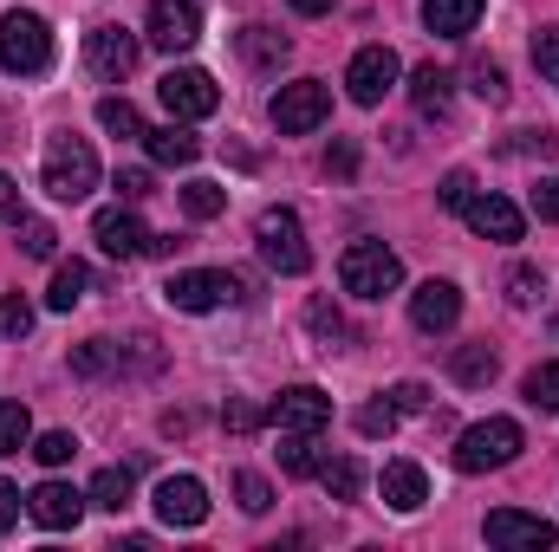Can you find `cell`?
<instances>
[{
    "label": "cell",
    "instance_id": "6da1fadb",
    "mask_svg": "<svg viewBox=\"0 0 559 552\" xmlns=\"http://www.w3.org/2000/svg\"><path fill=\"white\" fill-rule=\"evenodd\" d=\"M39 189L52 202H85L98 189V156L85 137H52L46 143V169H39Z\"/></svg>",
    "mask_w": 559,
    "mask_h": 552
},
{
    "label": "cell",
    "instance_id": "7a4b0ae2",
    "mask_svg": "<svg viewBox=\"0 0 559 552\" xmlns=\"http://www.w3.org/2000/svg\"><path fill=\"white\" fill-rule=\"evenodd\" d=\"M521 422L514 416H488V422H475V429H462L455 435V468L462 475H488V468H508L514 455H521Z\"/></svg>",
    "mask_w": 559,
    "mask_h": 552
},
{
    "label": "cell",
    "instance_id": "3957f363",
    "mask_svg": "<svg viewBox=\"0 0 559 552\" xmlns=\"http://www.w3.org/2000/svg\"><path fill=\"white\" fill-rule=\"evenodd\" d=\"M338 286H345L352 299H384V292L404 286V261H397L384 241H352L345 261H338Z\"/></svg>",
    "mask_w": 559,
    "mask_h": 552
},
{
    "label": "cell",
    "instance_id": "277c9868",
    "mask_svg": "<svg viewBox=\"0 0 559 552\" xmlns=\"http://www.w3.org/2000/svg\"><path fill=\"white\" fill-rule=\"evenodd\" d=\"M0 65L13 79H39L52 65V26L39 13H7L0 20Z\"/></svg>",
    "mask_w": 559,
    "mask_h": 552
},
{
    "label": "cell",
    "instance_id": "5b68a950",
    "mask_svg": "<svg viewBox=\"0 0 559 552\" xmlns=\"http://www.w3.org/2000/svg\"><path fill=\"white\" fill-rule=\"evenodd\" d=\"M254 241H261V261H267L274 274H286V279L312 267V248H306V228H299V215H293V208H261Z\"/></svg>",
    "mask_w": 559,
    "mask_h": 552
},
{
    "label": "cell",
    "instance_id": "8992f818",
    "mask_svg": "<svg viewBox=\"0 0 559 552\" xmlns=\"http://www.w3.org/2000/svg\"><path fill=\"white\" fill-rule=\"evenodd\" d=\"M267 118H274L280 137H306V131H319V124L332 118V92H325L319 79H293V85H280L274 92Z\"/></svg>",
    "mask_w": 559,
    "mask_h": 552
},
{
    "label": "cell",
    "instance_id": "52a82bcc",
    "mask_svg": "<svg viewBox=\"0 0 559 552\" xmlns=\"http://www.w3.org/2000/svg\"><path fill=\"white\" fill-rule=\"evenodd\" d=\"M248 286L235 274H222V267H189V274H176L163 286V299L176 305V312H215V305H228V299H241Z\"/></svg>",
    "mask_w": 559,
    "mask_h": 552
},
{
    "label": "cell",
    "instance_id": "ba28073f",
    "mask_svg": "<svg viewBox=\"0 0 559 552\" xmlns=\"http://www.w3.org/2000/svg\"><path fill=\"white\" fill-rule=\"evenodd\" d=\"M156 98H163V105H169V118H182V124H195V118H215V111H222V92H215V79H209V72H195V65H176V72H163Z\"/></svg>",
    "mask_w": 559,
    "mask_h": 552
},
{
    "label": "cell",
    "instance_id": "9c48e42d",
    "mask_svg": "<svg viewBox=\"0 0 559 552\" xmlns=\"http://www.w3.org/2000/svg\"><path fill=\"white\" fill-rule=\"evenodd\" d=\"M404 79V65H397V52L391 46H365L352 65H345V92H352V105H384V92Z\"/></svg>",
    "mask_w": 559,
    "mask_h": 552
},
{
    "label": "cell",
    "instance_id": "30bf717a",
    "mask_svg": "<svg viewBox=\"0 0 559 552\" xmlns=\"http://www.w3.org/2000/svg\"><path fill=\"white\" fill-rule=\"evenodd\" d=\"M156 52H189L202 39V7L195 0H150V33Z\"/></svg>",
    "mask_w": 559,
    "mask_h": 552
},
{
    "label": "cell",
    "instance_id": "8fae6325",
    "mask_svg": "<svg viewBox=\"0 0 559 552\" xmlns=\"http://www.w3.org/2000/svg\"><path fill=\"white\" fill-rule=\"evenodd\" d=\"M488 547H508V552H547L559 540L554 520H540V514H521V507H495L488 514Z\"/></svg>",
    "mask_w": 559,
    "mask_h": 552
},
{
    "label": "cell",
    "instance_id": "7c38bea8",
    "mask_svg": "<svg viewBox=\"0 0 559 552\" xmlns=\"http://www.w3.org/2000/svg\"><path fill=\"white\" fill-rule=\"evenodd\" d=\"M267 422H274L280 435H286V429L319 435V429L332 422V397H325V391H312V384H293V391H280L274 404H267Z\"/></svg>",
    "mask_w": 559,
    "mask_h": 552
},
{
    "label": "cell",
    "instance_id": "4fadbf2b",
    "mask_svg": "<svg viewBox=\"0 0 559 552\" xmlns=\"http://www.w3.org/2000/svg\"><path fill=\"white\" fill-rule=\"evenodd\" d=\"M85 65L118 85V79L138 72V39H131L124 26H92V33H85Z\"/></svg>",
    "mask_w": 559,
    "mask_h": 552
},
{
    "label": "cell",
    "instance_id": "5bb4252c",
    "mask_svg": "<svg viewBox=\"0 0 559 552\" xmlns=\"http://www.w3.org/2000/svg\"><path fill=\"white\" fill-rule=\"evenodd\" d=\"M92 235H98V248H105L111 261H143V254H150V228L138 221V208H131V202L105 208V215L92 221Z\"/></svg>",
    "mask_w": 559,
    "mask_h": 552
},
{
    "label": "cell",
    "instance_id": "9a60e30c",
    "mask_svg": "<svg viewBox=\"0 0 559 552\" xmlns=\"http://www.w3.org/2000/svg\"><path fill=\"white\" fill-rule=\"evenodd\" d=\"M156 520H163V527H202V520H209V488H202L195 475H169V481L156 488Z\"/></svg>",
    "mask_w": 559,
    "mask_h": 552
},
{
    "label": "cell",
    "instance_id": "2e32d148",
    "mask_svg": "<svg viewBox=\"0 0 559 552\" xmlns=\"http://www.w3.org/2000/svg\"><path fill=\"white\" fill-rule=\"evenodd\" d=\"M462 215H468V228H475L481 241H521V235H527V215H521L508 195H495V189H488V195H468Z\"/></svg>",
    "mask_w": 559,
    "mask_h": 552
},
{
    "label": "cell",
    "instance_id": "e0dca14e",
    "mask_svg": "<svg viewBox=\"0 0 559 552\" xmlns=\"http://www.w3.org/2000/svg\"><path fill=\"white\" fill-rule=\"evenodd\" d=\"M26 514H33L46 533H66V527H79L85 494H79V488H66V481H39V488L26 494Z\"/></svg>",
    "mask_w": 559,
    "mask_h": 552
},
{
    "label": "cell",
    "instance_id": "ac0fdd59",
    "mask_svg": "<svg viewBox=\"0 0 559 552\" xmlns=\"http://www.w3.org/2000/svg\"><path fill=\"white\" fill-rule=\"evenodd\" d=\"M455 319H462V292L449 279H423L417 292H411V325L417 332H449Z\"/></svg>",
    "mask_w": 559,
    "mask_h": 552
},
{
    "label": "cell",
    "instance_id": "d6986e66",
    "mask_svg": "<svg viewBox=\"0 0 559 552\" xmlns=\"http://www.w3.org/2000/svg\"><path fill=\"white\" fill-rule=\"evenodd\" d=\"M143 149H150V163H169V169H189L195 156H202V143L195 131L176 118V124H156V131H143Z\"/></svg>",
    "mask_w": 559,
    "mask_h": 552
},
{
    "label": "cell",
    "instance_id": "ffe728a7",
    "mask_svg": "<svg viewBox=\"0 0 559 552\" xmlns=\"http://www.w3.org/2000/svg\"><path fill=\"white\" fill-rule=\"evenodd\" d=\"M378 488H384V507H397V514H417L423 501H429V481H423L417 461H391Z\"/></svg>",
    "mask_w": 559,
    "mask_h": 552
},
{
    "label": "cell",
    "instance_id": "44dd1931",
    "mask_svg": "<svg viewBox=\"0 0 559 552\" xmlns=\"http://www.w3.org/2000/svg\"><path fill=\"white\" fill-rule=\"evenodd\" d=\"M475 20H481V0H423V26L436 39H462L475 33Z\"/></svg>",
    "mask_w": 559,
    "mask_h": 552
},
{
    "label": "cell",
    "instance_id": "7402d4cb",
    "mask_svg": "<svg viewBox=\"0 0 559 552\" xmlns=\"http://www.w3.org/2000/svg\"><path fill=\"white\" fill-rule=\"evenodd\" d=\"M449 85H455V79H449L442 65H417V72H411V98H417L423 118H442V111H449V98H455Z\"/></svg>",
    "mask_w": 559,
    "mask_h": 552
},
{
    "label": "cell",
    "instance_id": "603a6c76",
    "mask_svg": "<svg viewBox=\"0 0 559 552\" xmlns=\"http://www.w3.org/2000/svg\"><path fill=\"white\" fill-rule=\"evenodd\" d=\"M286 52H293V46H286V33H274V26H248V33H241V59L261 65V72L286 65Z\"/></svg>",
    "mask_w": 559,
    "mask_h": 552
},
{
    "label": "cell",
    "instance_id": "cb8c5ba5",
    "mask_svg": "<svg viewBox=\"0 0 559 552\" xmlns=\"http://www.w3.org/2000/svg\"><path fill=\"white\" fill-rule=\"evenodd\" d=\"M449 371H455V384H468V391H481V384H495V371H501V358H495L488 345H462V351L449 358Z\"/></svg>",
    "mask_w": 559,
    "mask_h": 552
},
{
    "label": "cell",
    "instance_id": "d4e9b609",
    "mask_svg": "<svg viewBox=\"0 0 559 552\" xmlns=\"http://www.w3.org/2000/svg\"><path fill=\"white\" fill-rule=\"evenodd\" d=\"M138 494V468H98V481H92V507H105V514H118L124 501Z\"/></svg>",
    "mask_w": 559,
    "mask_h": 552
},
{
    "label": "cell",
    "instance_id": "484cf974",
    "mask_svg": "<svg viewBox=\"0 0 559 552\" xmlns=\"http://www.w3.org/2000/svg\"><path fill=\"white\" fill-rule=\"evenodd\" d=\"M85 292H92V267H85V261H66V267L52 274V292H46V305H52V312H72Z\"/></svg>",
    "mask_w": 559,
    "mask_h": 552
},
{
    "label": "cell",
    "instance_id": "4316f807",
    "mask_svg": "<svg viewBox=\"0 0 559 552\" xmlns=\"http://www.w3.org/2000/svg\"><path fill=\"white\" fill-rule=\"evenodd\" d=\"M306 325H312V338H319V345H325V351H332V345H345V338H352V325H345V312H338V305H332V299H325V292H319V299H312V305H306Z\"/></svg>",
    "mask_w": 559,
    "mask_h": 552
},
{
    "label": "cell",
    "instance_id": "83f0119b",
    "mask_svg": "<svg viewBox=\"0 0 559 552\" xmlns=\"http://www.w3.org/2000/svg\"><path fill=\"white\" fill-rule=\"evenodd\" d=\"M118 358H124V351H118L111 338H85V345H72V371H79V377H111Z\"/></svg>",
    "mask_w": 559,
    "mask_h": 552
},
{
    "label": "cell",
    "instance_id": "f1b7e54d",
    "mask_svg": "<svg viewBox=\"0 0 559 552\" xmlns=\"http://www.w3.org/2000/svg\"><path fill=\"white\" fill-rule=\"evenodd\" d=\"M319 481H325V494H332V501H358L365 468H358L352 455H332V461H319Z\"/></svg>",
    "mask_w": 559,
    "mask_h": 552
},
{
    "label": "cell",
    "instance_id": "f546056e",
    "mask_svg": "<svg viewBox=\"0 0 559 552\" xmlns=\"http://www.w3.org/2000/svg\"><path fill=\"white\" fill-rule=\"evenodd\" d=\"M182 208H189L195 221H215V215L228 208V189H222V182H209V176H195V182L182 189Z\"/></svg>",
    "mask_w": 559,
    "mask_h": 552
},
{
    "label": "cell",
    "instance_id": "4dcf8cb0",
    "mask_svg": "<svg viewBox=\"0 0 559 552\" xmlns=\"http://www.w3.org/2000/svg\"><path fill=\"white\" fill-rule=\"evenodd\" d=\"M521 391H527V404H534V410L554 416V410H559V358H554V364H534Z\"/></svg>",
    "mask_w": 559,
    "mask_h": 552
},
{
    "label": "cell",
    "instance_id": "1f68e13d",
    "mask_svg": "<svg viewBox=\"0 0 559 552\" xmlns=\"http://www.w3.org/2000/svg\"><path fill=\"white\" fill-rule=\"evenodd\" d=\"M33 442V416L26 404H0V455H20Z\"/></svg>",
    "mask_w": 559,
    "mask_h": 552
},
{
    "label": "cell",
    "instance_id": "d6a6232c",
    "mask_svg": "<svg viewBox=\"0 0 559 552\" xmlns=\"http://www.w3.org/2000/svg\"><path fill=\"white\" fill-rule=\"evenodd\" d=\"M280 468H286V475H319V448H312V435L286 429V442H280Z\"/></svg>",
    "mask_w": 559,
    "mask_h": 552
},
{
    "label": "cell",
    "instance_id": "836d02e7",
    "mask_svg": "<svg viewBox=\"0 0 559 552\" xmlns=\"http://www.w3.org/2000/svg\"><path fill=\"white\" fill-rule=\"evenodd\" d=\"M98 124H105L111 137H143V118H138L131 98H105V105H98Z\"/></svg>",
    "mask_w": 559,
    "mask_h": 552
},
{
    "label": "cell",
    "instance_id": "e575fe53",
    "mask_svg": "<svg viewBox=\"0 0 559 552\" xmlns=\"http://www.w3.org/2000/svg\"><path fill=\"white\" fill-rule=\"evenodd\" d=\"M468 79H475V98H488V105H508V72H501L495 59H475V65H468Z\"/></svg>",
    "mask_w": 559,
    "mask_h": 552
},
{
    "label": "cell",
    "instance_id": "d590c367",
    "mask_svg": "<svg viewBox=\"0 0 559 552\" xmlns=\"http://www.w3.org/2000/svg\"><path fill=\"white\" fill-rule=\"evenodd\" d=\"M33 455H39L46 468H66V461L79 455V435H72V429H46V435L33 442Z\"/></svg>",
    "mask_w": 559,
    "mask_h": 552
},
{
    "label": "cell",
    "instance_id": "8d00e7d4",
    "mask_svg": "<svg viewBox=\"0 0 559 552\" xmlns=\"http://www.w3.org/2000/svg\"><path fill=\"white\" fill-rule=\"evenodd\" d=\"M235 501H241V514H267L274 507V488L261 475H235Z\"/></svg>",
    "mask_w": 559,
    "mask_h": 552
},
{
    "label": "cell",
    "instance_id": "74e56055",
    "mask_svg": "<svg viewBox=\"0 0 559 552\" xmlns=\"http://www.w3.org/2000/svg\"><path fill=\"white\" fill-rule=\"evenodd\" d=\"M26 332H33V305L20 292H7L0 299V338H26Z\"/></svg>",
    "mask_w": 559,
    "mask_h": 552
},
{
    "label": "cell",
    "instance_id": "f35d334b",
    "mask_svg": "<svg viewBox=\"0 0 559 552\" xmlns=\"http://www.w3.org/2000/svg\"><path fill=\"white\" fill-rule=\"evenodd\" d=\"M534 65H540L547 85H559V26H540L534 33Z\"/></svg>",
    "mask_w": 559,
    "mask_h": 552
},
{
    "label": "cell",
    "instance_id": "ab89813d",
    "mask_svg": "<svg viewBox=\"0 0 559 552\" xmlns=\"http://www.w3.org/2000/svg\"><path fill=\"white\" fill-rule=\"evenodd\" d=\"M540 292H547L540 267H514V274H508V299H514V305H534Z\"/></svg>",
    "mask_w": 559,
    "mask_h": 552
},
{
    "label": "cell",
    "instance_id": "60d3db41",
    "mask_svg": "<svg viewBox=\"0 0 559 552\" xmlns=\"http://www.w3.org/2000/svg\"><path fill=\"white\" fill-rule=\"evenodd\" d=\"M468 195H475V176H468V169H449V176H442V189H436V202H442V208H468Z\"/></svg>",
    "mask_w": 559,
    "mask_h": 552
},
{
    "label": "cell",
    "instance_id": "b9f144b4",
    "mask_svg": "<svg viewBox=\"0 0 559 552\" xmlns=\"http://www.w3.org/2000/svg\"><path fill=\"white\" fill-rule=\"evenodd\" d=\"M20 248H26L33 261H52V248H59V235H52L46 221H20Z\"/></svg>",
    "mask_w": 559,
    "mask_h": 552
},
{
    "label": "cell",
    "instance_id": "7bdbcfd3",
    "mask_svg": "<svg viewBox=\"0 0 559 552\" xmlns=\"http://www.w3.org/2000/svg\"><path fill=\"white\" fill-rule=\"evenodd\" d=\"M391 429H397V404H365V410H358V435L378 442V435H391Z\"/></svg>",
    "mask_w": 559,
    "mask_h": 552
},
{
    "label": "cell",
    "instance_id": "ee69618b",
    "mask_svg": "<svg viewBox=\"0 0 559 552\" xmlns=\"http://www.w3.org/2000/svg\"><path fill=\"white\" fill-rule=\"evenodd\" d=\"M527 208H534L540 221H559V176H540V182L527 189Z\"/></svg>",
    "mask_w": 559,
    "mask_h": 552
},
{
    "label": "cell",
    "instance_id": "f6af8a7d",
    "mask_svg": "<svg viewBox=\"0 0 559 552\" xmlns=\"http://www.w3.org/2000/svg\"><path fill=\"white\" fill-rule=\"evenodd\" d=\"M111 189H118V202H131V208H138L143 195H150V169H118V176H111Z\"/></svg>",
    "mask_w": 559,
    "mask_h": 552
},
{
    "label": "cell",
    "instance_id": "bcb514c9",
    "mask_svg": "<svg viewBox=\"0 0 559 552\" xmlns=\"http://www.w3.org/2000/svg\"><path fill=\"white\" fill-rule=\"evenodd\" d=\"M391 404H397V416H417V410H429V391H423V384H397Z\"/></svg>",
    "mask_w": 559,
    "mask_h": 552
},
{
    "label": "cell",
    "instance_id": "7dc6e473",
    "mask_svg": "<svg viewBox=\"0 0 559 552\" xmlns=\"http://www.w3.org/2000/svg\"><path fill=\"white\" fill-rule=\"evenodd\" d=\"M222 422H228L235 435H248V429H261V410H254V404H228V410H222Z\"/></svg>",
    "mask_w": 559,
    "mask_h": 552
},
{
    "label": "cell",
    "instance_id": "c3c4849f",
    "mask_svg": "<svg viewBox=\"0 0 559 552\" xmlns=\"http://www.w3.org/2000/svg\"><path fill=\"white\" fill-rule=\"evenodd\" d=\"M13 527H20V488L0 481V533H13Z\"/></svg>",
    "mask_w": 559,
    "mask_h": 552
},
{
    "label": "cell",
    "instance_id": "681fc988",
    "mask_svg": "<svg viewBox=\"0 0 559 552\" xmlns=\"http://www.w3.org/2000/svg\"><path fill=\"white\" fill-rule=\"evenodd\" d=\"M325 169H338V176H352V169H358V149H352V143H332V156H325Z\"/></svg>",
    "mask_w": 559,
    "mask_h": 552
},
{
    "label": "cell",
    "instance_id": "f907efd6",
    "mask_svg": "<svg viewBox=\"0 0 559 552\" xmlns=\"http://www.w3.org/2000/svg\"><path fill=\"white\" fill-rule=\"evenodd\" d=\"M338 0H293V13H332Z\"/></svg>",
    "mask_w": 559,
    "mask_h": 552
},
{
    "label": "cell",
    "instance_id": "816d5d0a",
    "mask_svg": "<svg viewBox=\"0 0 559 552\" xmlns=\"http://www.w3.org/2000/svg\"><path fill=\"white\" fill-rule=\"evenodd\" d=\"M0 215H13V176H0Z\"/></svg>",
    "mask_w": 559,
    "mask_h": 552
}]
</instances>
